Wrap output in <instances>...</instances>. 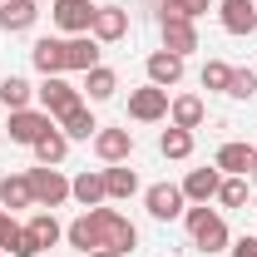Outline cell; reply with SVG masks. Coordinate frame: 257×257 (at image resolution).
<instances>
[{
  "mask_svg": "<svg viewBox=\"0 0 257 257\" xmlns=\"http://www.w3.org/2000/svg\"><path fill=\"white\" fill-rule=\"evenodd\" d=\"M89 223H94L99 252H119V257H124L128 247L139 242V227L128 223L124 213H114V208H89Z\"/></svg>",
  "mask_w": 257,
  "mask_h": 257,
  "instance_id": "6da1fadb",
  "label": "cell"
},
{
  "mask_svg": "<svg viewBox=\"0 0 257 257\" xmlns=\"http://www.w3.org/2000/svg\"><path fill=\"white\" fill-rule=\"evenodd\" d=\"M188 232H193V242H198L203 252H227V247H232V242H227V223L208 208V203L188 208Z\"/></svg>",
  "mask_w": 257,
  "mask_h": 257,
  "instance_id": "7a4b0ae2",
  "label": "cell"
},
{
  "mask_svg": "<svg viewBox=\"0 0 257 257\" xmlns=\"http://www.w3.org/2000/svg\"><path fill=\"white\" fill-rule=\"evenodd\" d=\"M35 94H40V104H45L50 119H64L69 109H79V89H74L69 79H60V74H45V84H40Z\"/></svg>",
  "mask_w": 257,
  "mask_h": 257,
  "instance_id": "3957f363",
  "label": "cell"
},
{
  "mask_svg": "<svg viewBox=\"0 0 257 257\" xmlns=\"http://www.w3.org/2000/svg\"><path fill=\"white\" fill-rule=\"evenodd\" d=\"M50 128H55V119H50L45 109H15L5 134H10V144H30V149H35V144H40Z\"/></svg>",
  "mask_w": 257,
  "mask_h": 257,
  "instance_id": "277c9868",
  "label": "cell"
},
{
  "mask_svg": "<svg viewBox=\"0 0 257 257\" xmlns=\"http://www.w3.org/2000/svg\"><path fill=\"white\" fill-rule=\"evenodd\" d=\"M30 188H35V203L40 208H60L64 198H69V178H64L60 168L40 163V168H30Z\"/></svg>",
  "mask_w": 257,
  "mask_h": 257,
  "instance_id": "5b68a950",
  "label": "cell"
},
{
  "mask_svg": "<svg viewBox=\"0 0 257 257\" xmlns=\"http://www.w3.org/2000/svg\"><path fill=\"white\" fill-rule=\"evenodd\" d=\"M50 10H55V25L64 35H89V25H94V5L89 0H55Z\"/></svg>",
  "mask_w": 257,
  "mask_h": 257,
  "instance_id": "8992f818",
  "label": "cell"
},
{
  "mask_svg": "<svg viewBox=\"0 0 257 257\" xmlns=\"http://www.w3.org/2000/svg\"><path fill=\"white\" fill-rule=\"evenodd\" d=\"M128 114H134L139 124H154V119H163V114H168V89H159V84H144V89H134V94H128Z\"/></svg>",
  "mask_w": 257,
  "mask_h": 257,
  "instance_id": "52a82bcc",
  "label": "cell"
},
{
  "mask_svg": "<svg viewBox=\"0 0 257 257\" xmlns=\"http://www.w3.org/2000/svg\"><path fill=\"white\" fill-rule=\"evenodd\" d=\"M89 35H94L99 45H114V40H124V35H128V10H119V5H99Z\"/></svg>",
  "mask_w": 257,
  "mask_h": 257,
  "instance_id": "ba28073f",
  "label": "cell"
},
{
  "mask_svg": "<svg viewBox=\"0 0 257 257\" xmlns=\"http://www.w3.org/2000/svg\"><path fill=\"white\" fill-rule=\"evenodd\" d=\"M218 173H232V178H242V173H252L257 168V149L252 144H223L218 149V159H213Z\"/></svg>",
  "mask_w": 257,
  "mask_h": 257,
  "instance_id": "9c48e42d",
  "label": "cell"
},
{
  "mask_svg": "<svg viewBox=\"0 0 257 257\" xmlns=\"http://www.w3.org/2000/svg\"><path fill=\"white\" fill-rule=\"evenodd\" d=\"M94 64H99V40L94 35H69V40H64V69L89 74Z\"/></svg>",
  "mask_w": 257,
  "mask_h": 257,
  "instance_id": "30bf717a",
  "label": "cell"
},
{
  "mask_svg": "<svg viewBox=\"0 0 257 257\" xmlns=\"http://www.w3.org/2000/svg\"><path fill=\"white\" fill-rule=\"evenodd\" d=\"M94 154L104 163H124L128 154H134V134H128V128H99L94 134Z\"/></svg>",
  "mask_w": 257,
  "mask_h": 257,
  "instance_id": "8fae6325",
  "label": "cell"
},
{
  "mask_svg": "<svg viewBox=\"0 0 257 257\" xmlns=\"http://www.w3.org/2000/svg\"><path fill=\"white\" fill-rule=\"evenodd\" d=\"M144 203H149V213H154V218L168 223V218H178V213H183V188H173V183H154V188L144 193Z\"/></svg>",
  "mask_w": 257,
  "mask_h": 257,
  "instance_id": "7c38bea8",
  "label": "cell"
},
{
  "mask_svg": "<svg viewBox=\"0 0 257 257\" xmlns=\"http://www.w3.org/2000/svg\"><path fill=\"white\" fill-rule=\"evenodd\" d=\"M223 30L227 35H252L257 30V5L252 0H223Z\"/></svg>",
  "mask_w": 257,
  "mask_h": 257,
  "instance_id": "4fadbf2b",
  "label": "cell"
},
{
  "mask_svg": "<svg viewBox=\"0 0 257 257\" xmlns=\"http://www.w3.org/2000/svg\"><path fill=\"white\" fill-rule=\"evenodd\" d=\"M35 15H40V0H0V30H10V35L30 30Z\"/></svg>",
  "mask_w": 257,
  "mask_h": 257,
  "instance_id": "5bb4252c",
  "label": "cell"
},
{
  "mask_svg": "<svg viewBox=\"0 0 257 257\" xmlns=\"http://www.w3.org/2000/svg\"><path fill=\"white\" fill-rule=\"evenodd\" d=\"M178 79H183V55H173V50L149 55V84L168 89V84H178Z\"/></svg>",
  "mask_w": 257,
  "mask_h": 257,
  "instance_id": "9a60e30c",
  "label": "cell"
},
{
  "mask_svg": "<svg viewBox=\"0 0 257 257\" xmlns=\"http://www.w3.org/2000/svg\"><path fill=\"white\" fill-rule=\"evenodd\" d=\"M218 188H223V173L218 168H193L188 178H183V198H193V203L218 198Z\"/></svg>",
  "mask_w": 257,
  "mask_h": 257,
  "instance_id": "2e32d148",
  "label": "cell"
},
{
  "mask_svg": "<svg viewBox=\"0 0 257 257\" xmlns=\"http://www.w3.org/2000/svg\"><path fill=\"white\" fill-rule=\"evenodd\" d=\"M163 50H173V55L198 50V30H193V20H163Z\"/></svg>",
  "mask_w": 257,
  "mask_h": 257,
  "instance_id": "e0dca14e",
  "label": "cell"
},
{
  "mask_svg": "<svg viewBox=\"0 0 257 257\" xmlns=\"http://www.w3.org/2000/svg\"><path fill=\"white\" fill-rule=\"evenodd\" d=\"M69 198H79L84 208H99V203L109 198V193H104V173H89V168H84V173L69 183Z\"/></svg>",
  "mask_w": 257,
  "mask_h": 257,
  "instance_id": "ac0fdd59",
  "label": "cell"
},
{
  "mask_svg": "<svg viewBox=\"0 0 257 257\" xmlns=\"http://www.w3.org/2000/svg\"><path fill=\"white\" fill-rule=\"evenodd\" d=\"M30 60L40 74H64V40H40L30 50Z\"/></svg>",
  "mask_w": 257,
  "mask_h": 257,
  "instance_id": "d6986e66",
  "label": "cell"
},
{
  "mask_svg": "<svg viewBox=\"0 0 257 257\" xmlns=\"http://www.w3.org/2000/svg\"><path fill=\"white\" fill-rule=\"evenodd\" d=\"M114 89H119V74H114V69H104V64H94V69L84 74V94L94 99V104H104V99H114Z\"/></svg>",
  "mask_w": 257,
  "mask_h": 257,
  "instance_id": "ffe728a7",
  "label": "cell"
},
{
  "mask_svg": "<svg viewBox=\"0 0 257 257\" xmlns=\"http://www.w3.org/2000/svg\"><path fill=\"white\" fill-rule=\"evenodd\" d=\"M104 193H109V198H134V193H139V173L124 168V163L104 168Z\"/></svg>",
  "mask_w": 257,
  "mask_h": 257,
  "instance_id": "44dd1931",
  "label": "cell"
},
{
  "mask_svg": "<svg viewBox=\"0 0 257 257\" xmlns=\"http://www.w3.org/2000/svg\"><path fill=\"white\" fill-rule=\"evenodd\" d=\"M168 114H173V128H198L203 124V99L198 94H178L168 104Z\"/></svg>",
  "mask_w": 257,
  "mask_h": 257,
  "instance_id": "7402d4cb",
  "label": "cell"
},
{
  "mask_svg": "<svg viewBox=\"0 0 257 257\" xmlns=\"http://www.w3.org/2000/svg\"><path fill=\"white\" fill-rule=\"evenodd\" d=\"M0 203H5V208H30L35 203L30 173H25V178H10V173H5V178H0Z\"/></svg>",
  "mask_w": 257,
  "mask_h": 257,
  "instance_id": "603a6c76",
  "label": "cell"
},
{
  "mask_svg": "<svg viewBox=\"0 0 257 257\" xmlns=\"http://www.w3.org/2000/svg\"><path fill=\"white\" fill-rule=\"evenodd\" d=\"M25 232H30L35 242H40V252H45V247H55V242L64 237V227L55 223V213H35L30 223H25Z\"/></svg>",
  "mask_w": 257,
  "mask_h": 257,
  "instance_id": "cb8c5ba5",
  "label": "cell"
},
{
  "mask_svg": "<svg viewBox=\"0 0 257 257\" xmlns=\"http://www.w3.org/2000/svg\"><path fill=\"white\" fill-rule=\"evenodd\" d=\"M64 154H69V139H64V128H50V134L35 144V159L50 163V168H55V163H64Z\"/></svg>",
  "mask_w": 257,
  "mask_h": 257,
  "instance_id": "d4e9b609",
  "label": "cell"
},
{
  "mask_svg": "<svg viewBox=\"0 0 257 257\" xmlns=\"http://www.w3.org/2000/svg\"><path fill=\"white\" fill-rule=\"evenodd\" d=\"M30 94H35V89L20 79V74H10V79L0 84V104H5L10 114H15V109H30Z\"/></svg>",
  "mask_w": 257,
  "mask_h": 257,
  "instance_id": "484cf974",
  "label": "cell"
},
{
  "mask_svg": "<svg viewBox=\"0 0 257 257\" xmlns=\"http://www.w3.org/2000/svg\"><path fill=\"white\" fill-rule=\"evenodd\" d=\"M159 149H163V159H188L193 154V128H163Z\"/></svg>",
  "mask_w": 257,
  "mask_h": 257,
  "instance_id": "4316f807",
  "label": "cell"
},
{
  "mask_svg": "<svg viewBox=\"0 0 257 257\" xmlns=\"http://www.w3.org/2000/svg\"><path fill=\"white\" fill-rule=\"evenodd\" d=\"M89 134H99V124H94V114H89L84 104L64 114V139H69V144H74V139H89Z\"/></svg>",
  "mask_w": 257,
  "mask_h": 257,
  "instance_id": "83f0119b",
  "label": "cell"
},
{
  "mask_svg": "<svg viewBox=\"0 0 257 257\" xmlns=\"http://www.w3.org/2000/svg\"><path fill=\"white\" fill-rule=\"evenodd\" d=\"M203 10H208V0H163V20H193Z\"/></svg>",
  "mask_w": 257,
  "mask_h": 257,
  "instance_id": "f1b7e54d",
  "label": "cell"
},
{
  "mask_svg": "<svg viewBox=\"0 0 257 257\" xmlns=\"http://www.w3.org/2000/svg\"><path fill=\"white\" fill-rule=\"evenodd\" d=\"M227 79H232V64H223V60L203 64V89H223V94H227Z\"/></svg>",
  "mask_w": 257,
  "mask_h": 257,
  "instance_id": "f546056e",
  "label": "cell"
},
{
  "mask_svg": "<svg viewBox=\"0 0 257 257\" xmlns=\"http://www.w3.org/2000/svg\"><path fill=\"white\" fill-rule=\"evenodd\" d=\"M227 94H232V99H252V94H257V69H232Z\"/></svg>",
  "mask_w": 257,
  "mask_h": 257,
  "instance_id": "4dcf8cb0",
  "label": "cell"
},
{
  "mask_svg": "<svg viewBox=\"0 0 257 257\" xmlns=\"http://www.w3.org/2000/svg\"><path fill=\"white\" fill-rule=\"evenodd\" d=\"M218 203H223V208H242V203H247V183H242V178H223Z\"/></svg>",
  "mask_w": 257,
  "mask_h": 257,
  "instance_id": "1f68e13d",
  "label": "cell"
},
{
  "mask_svg": "<svg viewBox=\"0 0 257 257\" xmlns=\"http://www.w3.org/2000/svg\"><path fill=\"white\" fill-rule=\"evenodd\" d=\"M10 252H15V257H35V252H40V242H35L30 232H25V227H20V237H15V242H10Z\"/></svg>",
  "mask_w": 257,
  "mask_h": 257,
  "instance_id": "d6a6232c",
  "label": "cell"
},
{
  "mask_svg": "<svg viewBox=\"0 0 257 257\" xmlns=\"http://www.w3.org/2000/svg\"><path fill=\"white\" fill-rule=\"evenodd\" d=\"M15 237H20V223H15L10 213H0V247H10Z\"/></svg>",
  "mask_w": 257,
  "mask_h": 257,
  "instance_id": "836d02e7",
  "label": "cell"
},
{
  "mask_svg": "<svg viewBox=\"0 0 257 257\" xmlns=\"http://www.w3.org/2000/svg\"><path fill=\"white\" fill-rule=\"evenodd\" d=\"M232 257H257V237H237L232 242Z\"/></svg>",
  "mask_w": 257,
  "mask_h": 257,
  "instance_id": "e575fe53",
  "label": "cell"
},
{
  "mask_svg": "<svg viewBox=\"0 0 257 257\" xmlns=\"http://www.w3.org/2000/svg\"><path fill=\"white\" fill-rule=\"evenodd\" d=\"M89 257H119V252H89Z\"/></svg>",
  "mask_w": 257,
  "mask_h": 257,
  "instance_id": "d590c367",
  "label": "cell"
},
{
  "mask_svg": "<svg viewBox=\"0 0 257 257\" xmlns=\"http://www.w3.org/2000/svg\"><path fill=\"white\" fill-rule=\"evenodd\" d=\"M252 183H257V168H252Z\"/></svg>",
  "mask_w": 257,
  "mask_h": 257,
  "instance_id": "8d00e7d4",
  "label": "cell"
},
{
  "mask_svg": "<svg viewBox=\"0 0 257 257\" xmlns=\"http://www.w3.org/2000/svg\"><path fill=\"white\" fill-rule=\"evenodd\" d=\"M40 5H45V0H40ZM50 5H55V0H50Z\"/></svg>",
  "mask_w": 257,
  "mask_h": 257,
  "instance_id": "74e56055",
  "label": "cell"
},
{
  "mask_svg": "<svg viewBox=\"0 0 257 257\" xmlns=\"http://www.w3.org/2000/svg\"><path fill=\"white\" fill-rule=\"evenodd\" d=\"M0 139H5V128H0Z\"/></svg>",
  "mask_w": 257,
  "mask_h": 257,
  "instance_id": "f35d334b",
  "label": "cell"
}]
</instances>
